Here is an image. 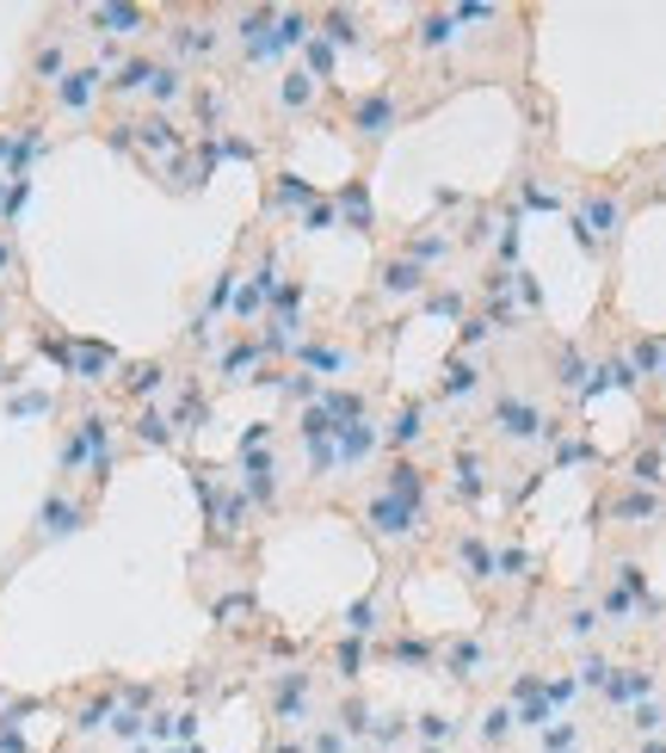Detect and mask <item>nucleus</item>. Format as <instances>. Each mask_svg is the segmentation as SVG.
Masks as SVG:
<instances>
[{
	"label": "nucleus",
	"mask_w": 666,
	"mask_h": 753,
	"mask_svg": "<svg viewBox=\"0 0 666 753\" xmlns=\"http://www.w3.org/2000/svg\"><path fill=\"white\" fill-rule=\"evenodd\" d=\"M494 421H500V433H506V439H537V433H543V414L531 408V402H518V395H506V402H500Z\"/></svg>",
	"instance_id": "obj_1"
},
{
	"label": "nucleus",
	"mask_w": 666,
	"mask_h": 753,
	"mask_svg": "<svg viewBox=\"0 0 666 753\" xmlns=\"http://www.w3.org/2000/svg\"><path fill=\"white\" fill-rule=\"evenodd\" d=\"M414 519H419V501H402V494H383V501L371 506V525L376 532H414Z\"/></svg>",
	"instance_id": "obj_2"
},
{
	"label": "nucleus",
	"mask_w": 666,
	"mask_h": 753,
	"mask_svg": "<svg viewBox=\"0 0 666 753\" xmlns=\"http://www.w3.org/2000/svg\"><path fill=\"white\" fill-rule=\"evenodd\" d=\"M604 691H611V705H635V698H648V691H654V674H642V667L611 674V679H604Z\"/></svg>",
	"instance_id": "obj_3"
},
{
	"label": "nucleus",
	"mask_w": 666,
	"mask_h": 753,
	"mask_svg": "<svg viewBox=\"0 0 666 753\" xmlns=\"http://www.w3.org/2000/svg\"><path fill=\"white\" fill-rule=\"evenodd\" d=\"M389 118H395V106H389V99H364V111H358V130H364V137H383Z\"/></svg>",
	"instance_id": "obj_4"
},
{
	"label": "nucleus",
	"mask_w": 666,
	"mask_h": 753,
	"mask_svg": "<svg viewBox=\"0 0 666 753\" xmlns=\"http://www.w3.org/2000/svg\"><path fill=\"white\" fill-rule=\"evenodd\" d=\"M457 556H463V563L476 568V581H494V556H488V549H481L476 537H463V544H457Z\"/></svg>",
	"instance_id": "obj_5"
},
{
	"label": "nucleus",
	"mask_w": 666,
	"mask_h": 753,
	"mask_svg": "<svg viewBox=\"0 0 666 753\" xmlns=\"http://www.w3.org/2000/svg\"><path fill=\"white\" fill-rule=\"evenodd\" d=\"M457 476H463V482H457L463 494H481V488H488V482H481V457H463V463H457Z\"/></svg>",
	"instance_id": "obj_6"
},
{
	"label": "nucleus",
	"mask_w": 666,
	"mask_h": 753,
	"mask_svg": "<svg viewBox=\"0 0 666 753\" xmlns=\"http://www.w3.org/2000/svg\"><path fill=\"white\" fill-rule=\"evenodd\" d=\"M469 667H481V648H476V643H457V655H450V674H469Z\"/></svg>",
	"instance_id": "obj_7"
},
{
	"label": "nucleus",
	"mask_w": 666,
	"mask_h": 753,
	"mask_svg": "<svg viewBox=\"0 0 666 753\" xmlns=\"http://www.w3.org/2000/svg\"><path fill=\"white\" fill-rule=\"evenodd\" d=\"M414 284H419V272H414V266H395V272L383 279V291H414Z\"/></svg>",
	"instance_id": "obj_8"
},
{
	"label": "nucleus",
	"mask_w": 666,
	"mask_h": 753,
	"mask_svg": "<svg viewBox=\"0 0 666 753\" xmlns=\"http://www.w3.org/2000/svg\"><path fill=\"white\" fill-rule=\"evenodd\" d=\"M635 729H642V735H660L666 717H660V710H635Z\"/></svg>",
	"instance_id": "obj_9"
},
{
	"label": "nucleus",
	"mask_w": 666,
	"mask_h": 753,
	"mask_svg": "<svg viewBox=\"0 0 666 753\" xmlns=\"http://www.w3.org/2000/svg\"><path fill=\"white\" fill-rule=\"evenodd\" d=\"M618 513L623 519H642V513H660V501H635V494H630V501H618Z\"/></svg>",
	"instance_id": "obj_10"
},
{
	"label": "nucleus",
	"mask_w": 666,
	"mask_h": 753,
	"mask_svg": "<svg viewBox=\"0 0 666 753\" xmlns=\"http://www.w3.org/2000/svg\"><path fill=\"white\" fill-rule=\"evenodd\" d=\"M580 376H587V364L574 359V352H561V383H568V390H574V383H580Z\"/></svg>",
	"instance_id": "obj_11"
},
{
	"label": "nucleus",
	"mask_w": 666,
	"mask_h": 753,
	"mask_svg": "<svg viewBox=\"0 0 666 753\" xmlns=\"http://www.w3.org/2000/svg\"><path fill=\"white\" fill-rule=\"evenodd\" d=\"M395 439H402V445H407V439H419V408H407V414H402V426H395Z\"/></svg>",
	"instance_id": "obj_12"
},
{
	"label": "nucleus",
	"mask_w": 666,
	"mask_h": 753,
	"mask_svg": "<svg viewBox=\"0 0 666 753\" xmlns=\"http://www.w3.org/2000/svg\"><path fill=\"white\" fill-rule=\"evenodd\" d=\"M419 735H426V741H445L450 722H445V717H426V722H419Z\"/></svg>",
	"instance_id": "obj_13"
},
{
	"label": "nucleus",
	"mask_w": 666,
	"mask_h": 753,
	"mask_svg": "<svg viewBox=\"0 0 666 753\" xmlns=\"http://www.w3.org/2000/svg\"><path fill=\"white\" fill-rule=\"evenodd\" d=\"M642 753H666V747H660V741H654V747H642Z\"/></svg>",
	"instance_id": "obj_14"
}]
</instances>
